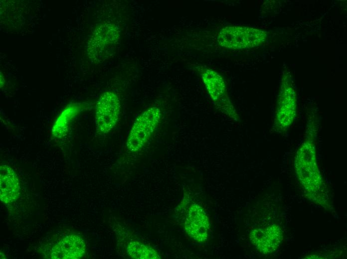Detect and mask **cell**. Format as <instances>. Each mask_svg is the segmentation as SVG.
Masks as SVG:
<instances>
[{
  "mask_svg": "<svg viewBox=\"0 0 347 259\" xmlns=\"http://www.w3.org/2000/svg\"><path fill=\"white\" fill-rule=\"evenodd\" d=\"M83 106L80 103H72L63 110L53 126V136L62 138L66 134L70 124L83 109Z\"/></svg>",
  "mask_w": 347,
  "mask_h": 259,
  "instance_id": "obj_12",
  "label": "cell"
},
{
  "mask_svg": "<svg viewBox=\"0 0 347 259\" xmlns=\"http://www.w3.org/2000/svg\"><path fill=\"white\" fill-rule=\"evenodd\" d=\"M297 116V99L294 82L289 73L283 74L277 100L274 129L278 133L287 131Z\"/></svg>",
  "mask_w": 347,
  "mask_h": 259,
  "instance_id": "obj_3",
  "label": "cell"
},
{
  "mask_svg": "<svg viewBox=\"0 0 347 259\" xmlns=\"http://www.w3.org/2000/svg\"><path fill=\"white\" fill-rule=\"evenodd\" d=\"M127 252L134 259H160V256L155 250L138 242H130L127 246Z\"/></svg>",
  "mask_w": 347,
  "mask_h": 259,
  "instance_id": "obj_13",
  "label": "cell"
},
{
  "mask_svg": "<svg viewBox=\"0 0 347 259\" xmlns=\"http://www.w3.org/2000/svg\"><path fill=\"white\" fill-rule=\"evenodd\" d=\"M210 224L203 209L197 204H192L184 222L186 233L193 240L203 243L207 239Z\"/></svg>",
  "mask_w": 347,
  "mask_h": 259,
  "instance_id": "obj_8",
  "label": "cell"
},
{
  "mask_svg": "<svg viewBox=\"0 0 347 259\" xmlns=\"http://www.w3.org/2000/svg\"><path fill=\"white\" fill-rule=\"evenodd\" d=\"M161 117V110L157 107H150L140 114L133 123L127 136V149L131 152L140 150L152 137Z\"/></svg>",
  "mask_w": 347,
  "mask_h": 259,
  "instance_id": "obj_4",
  "label": "cell"
},
{
  "mask_svg": "<svg viewBox=\"0 0 347 259\" xmlns=\"http://www.w3.org/2000/svg\"><path fill=\"white\" fill-rule=\"evenodd\" d=\"M198 70L214 102L219 103L220 106L222 104L224 106L225 102L229 106L230 103L228 101L224 83L218 73L203 66H199Z\"/></svg>",
  "mask_w": 347,
  "mask_h": 259,
  "instance_id": "obj_10",
  "label": "cell"
},
{
  "mask_svg": "<svg viewBox=\"0 0 347 259\" xmlns=\"http://www.w3.org/2000/svg\"><path fill=\"white\" fill-rule=\"evenodd\" d=\"M249 239L260 253L269 255L278 249L283 239V232L280 227L272 224L253 230L249 234Z\"/></svg>",
  "mask_w": 347,
  "mask_h": 259,
  "instance_id": "obj_7",
  "label": "cell"
},
{
  "mask_svg": "<svg viewBox=\"0 0 347 259\" xmlns=\"http://www.w3.org/2000/svg\"><path fill=\"white\" fill-rule=\"evenodd\" d=\"M317 122H308L305 136L294 160L296 174L308 197L322 206H328L325 184L318 166L315 137Z\"/></svg>",
  "mask_w": 347,
  "mask_h": 259,
  "instance_id": "obj_1",
  "label": "cell"
},
{
  "mask_svg": "<svg viewBox=\"0 0 347 259\" xmlns=\"http://www.w3.org/2000/svg\"><path fill=\"white\" fill-rule=\"evenodd\" d=\"M119 97L114 92L107 91L98 98L95 111V123L97 132H109L117 124L121 112Z\"/></svg>",
  "mask_w": 347,
  "mask_h": 259,
  "instance_id": "obj_6",
  "label": "cell"
},
{
  "mask_svg": "<svg viewBox=\"0 0 347 259\" xmlns=\"http://www.w3.org/2000/svg\"><path fill=\"white\" fill-rule=\"evenodd\" d=\"M268 37L266 31L248 26H230L223 28L217 37L221 46L234 49L256 47L263 43Z\"/></svg>",
  "mask_w": 347,
  "mask_h": 259,
  "instance_id": "obj_5",
  "label": "cell"
},
{
  "mask_svg": "<svg viewBox=\"0 0 347 259\" xmlns=\"http://www.w3.org/2000/svg\"><path fill=\"white\" fill-rule=\"evenodd\" d=\"M4 83V80L3 77H1V76L0 75V87H2L3 86V84Z\"/></svg>",
  "mask_w": 347,
  "mask_h": 259,
  "instance_id": "obj_14",
  "label": "cell"
},
{
  "mask_svg": "<svg viewBox=\"0 0 347 259\" xmlns=\"http://www.w3.org/2000/svg\"><path fill=\"white\" fill-rule=\"evenodd\" d=\"M85 244L82 238L71 235L63 238L55 245L51 252V257L54 259H77L85 254Z\"/></svg>",
  "mask_w": 347,
  "mask_h": 259,
  "instance_id": "obj_9",
  "label": "cell"
},
{
  "mask_svg": "<svg viewBox=\"0 0 347 259\" xmlns=\"http://www.w3.org/2000/svg\"><path fill=\"white\" fill-rule=\"evenodd\" d=\"M19 183L13 169L6 164L0 167V198L1 201L9 204L15 201L19 195Z\"/></svg>",
  "mask_w": 347,
  "mask_h": 259,
  "instance_id": "obj_11",
  "label": "cell"
},
{
  "mask_svg": "<svg viewBox=\"0 0 347 259\" xmlns=\"http://www.w3.org/2000/svg\"><path fill=\"white\" fill-rule=\"evenodd\" d=\"M121 41V30L118 25L103 22L94 29L88 38L86 52L94 63H101L110 58L117 51Z\"/></svg>",
  "mask_w": 347,
  "mask_h": 259,
  "instance_id": "obj_2",
  "label": "cell"
}]
</instances>
